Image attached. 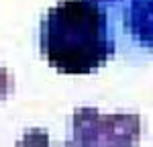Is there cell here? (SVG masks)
I'll use <instances>...</instances> for the list:
<instances>
[{"label":"cell","instance_id":"1","mask_svg":"<svg viewBox=\"0 0 153 147\" xmlns=\"http://www.w3.org/2000/svg\"><path fill=\"white\" fill-rule=\"evenodd\" d=\"M39 51L59 74H94L112 55L104 10L94 0H63L51 6L41 19Z\"/></svg>","mask_w":153,"mask_h":147},{"label":"cell","instance_id":"2","mask_svg":"<svg viewBox=\"0 0 153 147\" xmlns=\"http://www.w3.org/2000/svg\"><path fill=\"white\" fill-rule=\"evenodd\" d=\"M141 141V119L139 114H104L102 122V145L133 147Z\"/></svg>","mask_w":153,"mask_h":147},{"label":"cell","instance_id":"3","mask_svg":"<svg viewBox=\"0 0 153 147\" xmlns=\"http://www.w3.org/2000/svg\"><path fill=\"white\" fill-rule=\"evenodd\" d=\"M102 122L104 114L94 106H80L71 117V135L68 145L76 147H100L102 145Z\"/></svg>","mask_w":153,"mask_h":147},{"label":"cell","instance_id":"4","mask_svg":"<svg viewBox=\"0 0 153 147\" xmlns=\"http://www.w3.org/2000/svg\"><path fill=\"white\" fill-rule=\"evenodd\" d=\"M125 24L139 45L153 47V0H131L125 12Z\"/></svg>","mask_w":153,"mask_h":147},{"label":"cell","instance_id":"5","mask_svg":"<svg viewBox=\"0 0 153 147\" xmlns=\"http://www.w3.org/2000/svg\"><path fill=\"white\" fill-rule=\"evenodd\" d=\"M16 145H49V135L41 129L39 131L33 129V131H27Z\"/></svg>","mask_w":153,"mask_h":147},{"label":"cell","instance_id":"6","mask_svg":"<svg viewBox=\"0 0 153 147\" xmlns=\"http://www.w3.org/2000/svg\"><path fill=\"white\" fill-rule=\"evenodd\" d=\"M12 88H14V78H12V74L8 72L4 65H0V102L10 96Z\"/></svg>","mask_w":153,"mask_h":147},{"label":"cell","instance_id":"7","mask_svg":"<svg viewBox=\"0 0 153 147\" xmlns=\"http://www.w3.org/2000/svg\"><path fill=\"white\" fill-rule=\"evenodd\" d=\"M94 2H118V0H94Z\"/></svg>","mask_w":153,"mask_h":147}]
</instances>
